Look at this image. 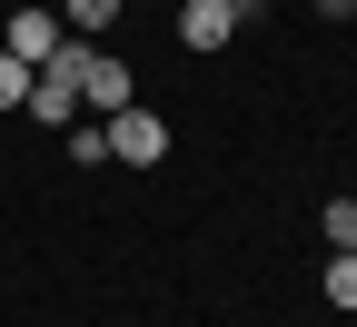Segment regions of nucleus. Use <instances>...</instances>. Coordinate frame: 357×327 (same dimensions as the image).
Listing matches in <instances>:
<instances>
[{"label":"nucleus","mask_w":357,"mask_h":327,"mask_svg":"<svg viewBox=\"0 0 357 327\" xmlns=\"http://www.w3.org/2000/svg\"><path fill=\"white\" fill-rule=\"evenodd\" d=\"M60 40H70V30H60V10H50V0H20V10H10V30H0V50L40 70V60L60 50Z\"/></svg>","instance_id":"nucleus-2"},{"label":"nucleus","mask_w":357,"mask_h":327,"mask_svg":"<svg viewBox=\"0 0 357 327\" xmlns=\"http://www.w3.org/2000/svg\"><path fill=\"white\" fill-rule=\"evenodd\" d=\"M328 307H357V248L328 258Z\"/></svg>","instance_id":"nucleus-7"},{"label":"nucleus","mask_w":357,"mask_h":327,"mask_svg":"<svg viewBox=\"0 0 357 327\" xmlns=\"http://www.w3.org/2000/svg\"><path fill=\"white\" fill-rule=\"evenodd\" d=\"M129 10V0H60V20H70V40H100L109 20Z\"/></svg>","instance_id":"nucleus-6"},{"label":"nucleus","mask_w":357,"mask_h":327,"mask_svg":"<svg viewBox=\"0 0 357 327\" xmlns=\"http://www.w3.org/2000/svg\"><path fill=\"white\" fill-rule=\"evenodd\" d=\"M100 129H109V159H129V169L169 159V119H159V109H139V100H129V109H109Z\"/></svg>","instance_id":"nucleus-1"},{"label":"nucleus","mask_w":357,"mask_h":327,"mask_svg":"<svg viewBox=\"0 0 357 327\" xmlns=\"http://www.w3.org/2000/svg\"><path fill=\"white\" fill-rule=\"evenodd\" d=\"M248 10L238 0H189V10H178V40H189V50H218V40H229Z\"/></svg>","instance_id":"nucleus-5"},{"label":"nucleus","mask_w":357,"mask_h":327,"mask_svg":"<svg viewBox=\"0 0 357 327\" xmlns=\"http://www.w3.org/2000/svg\"><path fill=\"white\" fill-rule=\"evenodd\" d=\"M347 10H357V0H347Z\"/></svg>","instance_id":"nucleus-12"},{"label":"nucleus","mask_w":357,"mask_h":327,"mask_svg":"<svg viewBox=\"0 0 357 327\" xmlns=\"http://www.w3.org/2000/svg\"><path fill=\"white\" fill-rule=\"evenodd\" d=\"M318 228H328V248H357V199H328Z\"/></svg>","instance_id":"nucleus-9"},{"label":"nucleus","mask_w":357,"mask_h":327,"mask_svg":"<svg viewBox=\"0 0 357 327\" xmlns=\"http://www.w3.org/2000/svg\"><path fill=\"white\" fill-rule=\"evenodd\" d=\"M70 159H79V169L109 159V129H100V119H70Z\"/></svg>","instance_id":"nucleus-8"},{"label":"nucleus","mask_w":357,"mask_h":327,"mask_svg":"<svg viewBox=\"0 0 357 327\" xmlns=\"http://www.w3.org/2000/svg\"><path fill=\"white\" fill-rule=\"evenodd\" d=\"M30 100V60H10V50H0V109H20Z\"/></svg>","instance_id":"nucleus-10"},{"label":"nucleus","mask_w":357,"mask_h":327,"mask_svg":"<svg viewBox=\"0 0 357 327\" xmlns=\"http://www.w3.org/2000/svg\"><path fill=\"white\" fill-rule=\"evenodd\" d=\"M129 100H139V89H129V60H109V50H89V79H79V109H129Z\"/></svg>","instance_id":"nucleus-3"},{"label":"nucleus","mask_w":357,"mask_h":327,"mask_svg":"<svg viewBox=\"0 0 357 327\" xmlns=\"http://www.w3.org/2000/svg\"><path fill=\"white\" fill-rule=\"evenodd\" d=\"M238 10H248V0H238Z\"/></svg>","instance_id":"nucleus-11"},{"label":"nucleus","mask_w":357,"mask_h":327,"mask_svg":"<svg viewBox=\"0 0 357 327\" xmlns=\"http://www.w3.org/2000/svg\"><path fill=\"white\" fill-rule=\"evenodd\" d=\"M40 129H70L79 119V79H60V70H30V100H20Z\"/></svg>","instance_id":"nucleus-4"}]
</instances>
